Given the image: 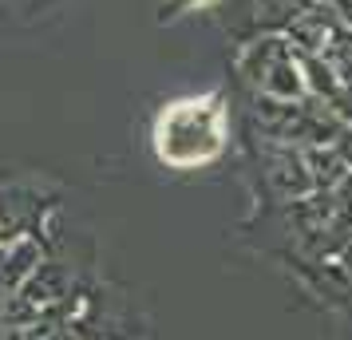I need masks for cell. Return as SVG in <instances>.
<instances>
[{
    "label": "cell",
    "mask_w": 352,
    "mask_h": 340,
    "mask_svg": "<svg viewBox=\"0 0 352 340\" xmlns=\"http://www.w3.org/2000/svg\"><path fill=\"white\" fill-rule=\"evenodd\" d=\"M226 139H230V123H226V99L218 91L166 103L151 127L155 159L170 170L210 166L214 159H222Z\"/></svg>",
    "instance_id": "cell-1"
},
{
    "label": "cell",
    "mask_w": 352,
    "mask_h": 340,
    "mask_svg": "<svg viewBox=\"0 0 352 340\" xmlns=\"http://www.w3.org/2000/svg\"><path fill=\"white\" fill-rule=\"evenodd\" d=\"M218 0H162V24L166 20H178V16H190V12H206V8H214Z\"/></svg>",
    "instance_id": "cell-2"
}]
</instances>
